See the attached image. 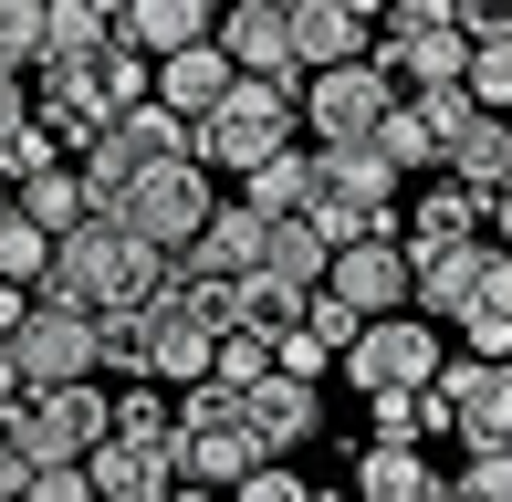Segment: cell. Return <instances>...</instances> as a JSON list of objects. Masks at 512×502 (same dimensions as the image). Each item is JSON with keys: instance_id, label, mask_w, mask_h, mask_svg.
<instances>
[{"instance_id": "ab89813d", "label": "cell", "mask_w": 512, "mask_h": 502, "mask_svg": "<svg viewBox=\"0 0 512 502\" xmlns=\"http://www.w3.org/2000/svg\"><path fill=\"white\" fill-rule=\"evenodd\" d=\"M471 304H481V314H512V251H492V241H481V272H471Z\"/></svg>"}, {"instance_id": "4316f807", "label": "cell", "mask_w": 512, "mask_h": 502, "mask_svg": "<svg viewBox=\"0 0 512 502\" xmlns=\"http://www.w3.org/2000/svg\"><path fill=\"white\" fill-rule=\"evenodd\" d=\"M324 262H335V251H324L314 231H304V220H262V272H283V283H324Z\"/></svg>"}, {"instance_id": "30bf717a", "label": "cell", "mask_w": 512, "mask_h": 502, "mask_svg": "<svg viewBox=\"0 0 512 502\" xmlns=\"http://www.w3.org/2000/svg\"><path fill=\"white\" fill-rule=\"evenodd\" d=\"M251 262H262V210H241V199H209V220L168 251V272H189V283H241Z\"/></svg>"}, {"instance_id": "e575fe53", "label": "cell", "mask_w": 512, "mask_h": 502, "mask_svg": "<svg viewBox=\"0 0 512 502\" xmlns=\"http://www.w3.org/2000/svg\"><path fill=\"white\" fill-rule=\"evenodd\" d=\"M220 502H314V482H304L293 461H251V471H241V482H230Z\"/></svg>"}, {"instance_id": "d590c367", "label": "cell", "mask_w": 512, "mask_h": 502, "mask_svg": "<svg viewBox=\"0 0 512 502\" xmlns=\"http://www.w3.org/2000/svg\"><path fill=\"white\" fill-rule=\"evenodd\" d=\"M293 325H304V335H314L324 356H345V346H356V325H366V314H356V304H335V293H304V314H293Z\"/></svg>"}, {"instance_id": "9c48e42d", "label": "cell", "mask_w": 512, "mask_h": 502, "mask_svg": "<svg viewBox=\"0 0 512 502\" xmlns=\"http://www.w3.org/2000/svg\"><path fill=\"white\" fill-rule=\"evenodd\" d=\"M241 429H251V450L262 461H293V450H314V429H324V387H304V377H251L241 387Z\"/></svg>"}, {"instance_id": "484cf974", "label": "cell", "mask_w": 512, "mask_h": 502, "mask_svg": "<svg viewBox=\"0 0 512 502\" xmlns=\"http://www.w3.org/2000/svg\"><path fill=\"white\" fill-rule=\"evenodd\" d=\"M11 210L21 220H32V231H74V220H84V189H74V157H53V168H32V178H21V189H11Z\"/></svg>"}, {"instance_id": "8d00e7d4", "label": "cell", "mask_w": 512, "mask_h": 502, "mask_svg": "<svg viewBox=\"0 0 512 502\" xmlns=\"http://www.w3.org/2000/svg\"><path fill=\"white\" fill-rule=\"evenodd\" d=\"M450 502H512V450H471L460 482H450Z\"/></svg>"}, {"instance_id": "4dcf8cb0", "label": "cell", "mask_w": 512, "mask_h": 502, "mask_svg": "<svg viewBox=\"0 0 512 502\" xmlns=\"http://www.w3.org/2000/svg\"><path fill=\"white\" fill-rule=\"evenodd\" d=\"M366 147H377V157H387L398 178H408V168H439V147H429V126L408 116V95H387V116L366 126Z\"/></svg>"}, {"instance_id": "603a6c76", "label": "cell", "mask_w": 512, "mask_h": 502, "mask_svg": "<svg viewBox=\"0 0 512 502\" xmlns=\"http://www.w3.org/2000/svg\"><path fill=\"white\" fill-rule=\"evenodd\" d=\"M398 241H481V189H460V178H429V189L398 210Z\"/></svg>"}, {"instance_id": "ffe728a7", "label": "cell", "mask_w": 512, "mask_h": 502, "mask_svg": "<svg viewBox=\"0 0 512 502\" xmlns=\"http://www.w3.org/2000/svg\"><path fill=\"white\" fill-rule=\"evenodd\" d=\"M251 461H262V450H251L241 419H220V429H178V482H199V492H230Z\"/></svg>"}, {"instance_id": "8fae6325", "label": "cell", "mask_w": 512, "mask_h": 502, "mask_svg": "<svg viewBox=\"0 0 512 502\" xmlns=\"http://www.w3.org/2000/svg\"><path fill=\"white\" fill-rule=\"evenodd\" d=\"M84 482H95V502H157L178 482V429L168 440H126V429H105L95 450H84Z\"/></svg>"}, {"instance_id": "d6a6232c", "label": "cell", "mask_w": 512, "mask_h": 502, "mask_svg": "<svg viewBox=\"0 0 512 502\" xmlns=\"http://www.w3.org/2000/svg\"><path fill=\"white\" fill-rule=\"evenodd\" d=\"M408 116H418V126H429V147H439V157H450V136H460V126H471V116H481V105H471V95H460V84H418V95H408Z\"/></svg>"}, {"instance_id": "836d02e7", "label": "cell", "mask_w": 512, "mask_h": 502, "mask_svg": "<svg viewBox=\"0 0 512 502\" xmlns=\"http://www.w3.org/2000/svg\"><path fill=\"white\" fill-rule=\"evenodd\" d=\"M209 377H220V387H251V377H272V335H241V325H220V346H209Z\"/></svg>"}, {"instance_id": "7402d4cb", "label": "cell", "mask_w": 512, "mask_h": 502, "mask_svg": "<svg viewBox=\"0 0 512 502\" xmlns=\"http://www.w3.org/2000/svg\"><path fill=\"white\" fill-rule=\"evenodd\" d=\"M314 147H272L262 168L241 178V210H262V220H293V210H314Z\"/></svg>"}, {"instance_id": "ba28073f", "label": "cell", "mask_w": 512, "mask_h": 502, "mask_svg": "<svg viewBox=\"0 0 512 502\" xmlns=\"http://www.w3.org/2000/svg\"><path fill=\"white\" fill-rule=\"evenodd\" d=\"M429 387L450 398V440L492 450L502 429H512V356H439Z\"/></svg>"}, {"instance_id": "bcb514c9", "label": "cell", "mask_w": 512, "mask_h": 502, "mask_svg": "<svg viewBox=\"0 0 512 502\" xmlns=\"http://www.w3.org/2000/svg\"><path fill=\"white\" fill-rule=\"evenodd\" d=\"M335 11H356V21H366V32H377V21H387V0H335Z\"/></svg>"}, {"instance_id": "2e32d148", "label": "cell", "mask_w": 512, "mask_h": 502, "mask_svg": "<svg viewBox=\"0 0 512 502\" xmlns=\"http://www.w3.org/2000/svg\"><path fill=\"white\" fill-rule=\"evenodd\" d=\"M471 272H481V241H408V314L450 325L471 304Z\"/></svg>"}, {"instance_id": "816d5d0a", "label": "cell", "mask_w": 512, "mask_h": 502, "mask_svg": "<svg viewBox=\"0 0 512 502\" xmlns=\"http://www.w3.org/2000/svg\"><path fill=\"white\" fill-rule=\"evenodd\" d=\"M492 450H512V429H502V440H492Z\"/></svg>"}, {"instance_id": "d6986e66", "label": "cell", "mask_w": 512, "mask_h": 502, "mask_svg": "<svg viewBox=\"0 0 512 502\" xmlns=\"http://www.w3.org/2000/svg\"><path fill=\"white\" fill-rule=\"evenodd\" d=\"M356 502H450V482L429 471V450H398V440H377L356 461Z\"/></svg>"}, {"instance_id": "44dd1931", "label": "cell", "mask_w": 512, "mask_h": 502, "mask_svg": "<svg viewBox=\"0 0 512 502\" xmlns=\"http://www.w3.org/2000/svg\"><path fill=\"white\" fill-rule=\"evenodd\" d=\"M115 42V0H42V53L32 63H95Z\"/></svg>"}, {"instance_id": "277c9868", "label": "cell", "mask_w": 512, "mask_h": 502, "mask_svg": "<svg viewBox=\"0 0 512 502\" xmlns=\"http://www.w3.org/2000/svg\"><path fill=\"white\" fill-rule=\"evenodd\" d=\"M387 95H398V84H387L366 53L356 63H324V74L293 84V126H314V147H356V136L387 116Z\"/></svg>"}, {"instance_id": "74e56055", "label": "cell", "mask_w": 512, "mask_h": 502, "mask_svg": "<svg viewBox=\"0 0 512 502\" xmlns=\"http://www.w3.org/2000/svg\"><path fill=\"white\" fill-rule=\"evenodd\" d=\"M32 53H42V0H0V63L32 74Z\"/></svg>"}, {"instance_id": "f6af8a7d", "label": "cell", "mask_w": 512, "mask_h": 502, "mask_svg": "<svg viewBox=\"0 0 512 502\" xmlns=\"http://www.w3.org/2000/svg\"><path fill=\"white\" fill-rule=\"evenodd\" d=\"M21 304H32V293H21V283H0V335L21 325Z\"/></svg>"}, {"instance_id": "5b68a950", "label": "cell", "mask_w": 512, "mask_h": 502, "mask_svg": "<svg viewBox=\"0 0 512 502\" xmlns=\"http://www.w3.org/2000/svg\"><path fill=\"white\" fill-rule=\"evenodd\" d=\"M11 377L21 387H74V377H95V314L84 304H21V325H11Z\"/></svg>"}, {"instance_id": "60d3db41", "label": "cell", "mask_w": 512, "mask_h": 502, "mask_svg": "<svg viewBox=\"0 0 512 502\" xmlns=\"http://www.w3.org/2000/svg\"><path fill=\"white\" fill-rule=\"evenodd\" d=\"M21 502H95V482H84V461H63V471H32Z\"/></svg>"}, {"instance_id": "f907efd6", "label": "cell", "mask_w": 512, "mask_h": 502, "mask_svg": "<svg viewBox=\"0 0 512 502\" xmlns=\"http://www.w3.org/2000/svg\"><path fill=\"white\" fill-rule=\"evenodd\" d=\"M0 210H11V178H0Z\"/></svg>"}, {"instance_id": "3957f363", "label": "cell", "mask_w": 512, "mask_h": 502, "mask_svg": "<svg viewBox=\"0 0 512 502\" xmlns=\"http://www.w3.org/2000/svg\"><path fill=\"white\" fill-rule=\"evenodd\" d=\"M0 440H11L32 471L84 461V450L105 440V387H95V377H74V387H21V398H0Z\"/></svg>"}, {"instance_id": "8992f818", "label": "cell", "mask_w": 512, "mask_h": 502, "mask_svg": "<svg viewBox=\"0 0 512 502\" xmlns=\"http://www.w3.org/2000/svg\"><path fill=\"white\" fill-rule=\"evenodd\" d=\"M439 356H450V346H439V325H429V314H366V325H356V346H345L335 367L356 377L366 398H377V387H429V377H439Z\"/></svg>"}, {"instance_id": "7a4b0ae2", "label": "cell", "mask_w": 512, "mask_h": 502, "mask_svg": "<svg viewBox=\"0 0 512 502\" xmlns=\"http://www.w3.org/2000/svg\"><path fill=\"white\" fill-rule=\"evenodd\" d=\"M293 84H304V74H230V95L189 126V168L251 178L272 147H293Z\"/></svg>"}, {"instance_id": "83f0119b", "label": "cell", "mask_w": 512, "mask_h": 502, "mask_svg": "<svg viewBox=\"0 0 512 502\" xmlns=\"http://www.w3.org/2000/svg\"><path fill=\"white\" fill-rule=\"evenodd\" d=\"M84 84H95V95H105V116H126V105H147L157 63H147V53H126V42H105V53L84 63Z\"/></svg>"}, {"instance_id": "cb8c5ba5", "label": "cell", "mask_w": 512, "mask_h": 502, "mask_svg": "<svg viewBox=\"0 0 512 502\" xmlns=\"http://www.w3.org/2000/svg\"><path fill=\"white\" fill-rule=\"evenodd\" d=\"M220 304H230V325H241V335H293V314H304V283H283V272L251 262L241 283H220Z\"/></svg>"}, {"instance_id": "1f68e13d", "label": "cell", "mask_w": 512, "mask_h": 502, "mask_svg": "<svg viewBox=\"0 0 512 502\" xmlns=\"http://www.w3.org/2000/svg\"><path fill=\"white\" fill-rule=\"evenodd\" d=\"M42 272H53V231H32L21 210H0V283H21V293H32Z\"/></svg>"}, {"instance_id": "f5cc1de1", "label": "cell", "mask_w": 512, "mask_h": 502, "mask_svg": "<svg viewBox=\"0 0 512 502\" xmlns=\"http://www.w3.org/2000/svg\"><path fill=\"white\" fill-rule=\"evenodd\" d=\"M502 126H512V116H502Z\"/></svg>"}, {"instance_id": "f546056e", "label": "cell", "mask_w": 512, "mask_h": 502, "mask_svg": "<svg viewBox=\"0 0 512 502\" xmlns=\"http://www.w3.org/2000/svg\"><path fill=\"white\" fill-rule=\"evenodd\" d=\"M460 95H471L481 116H512V32L471 42V63H460Z\"/></svg>"}, {"instance_id": "7dc6e473", "label": "cell", "mask_w": 512, "mask_h": 502, "mask_svg": "<svg viewBox=\"0 0 512 502\" xmlns=\"http://www.w3.org/2000/svg\"><path fill=\"white\" fill-rule=\"evenodd\" d=\"M157 502H220V492H199V482H168V492H157Z\"/></svg>"}, {"instance_id": "4fadbf2b", "label": "cell", "mask_w": 512, "mask_h": 502, "mask_svg": "<svg viewBox=\"0 0 512 502\" xmlns=\"http://www.w3.org/2000/svg\"><path fill=\"white\" fill-rule=\"evenodd\" d=\"M32 126L53 136L63 157H84L115 116H105V95H95V84H84V63H32Z\"/></svg>"}, {"instance_id": "d4e9b609", "label": "cell", "mask_w": 512, "mask_h": 502, "mask_svg": "<svg viewBox=\"0 0 512 502\" xmlns=\"http://www.w3.org/2000/svg\"><path fill=\"white\" fill-rule=\"evenodd\" d=\"M366 419H377V440H398V450L450 440V398H439V387H377V398H366Z\"/></svg>"}, {"instance_id": "c3c4849f", "label": "cell", "mask_w": 512, "mask_h": 502, "mask_svg": "<svg viewBox=\"0 0 512 502\" xmlns=\"http://www.w3.org/2000/svg\"><path fill=\"white\" fill-rule=\"evenodd\" d=\"M0 398H21V377H11V335H0Z\"/></svg>"}, {"instance_id": "f35d334b", "label": "cell", "mask_w": 512, "mask_h": 502, "mask_svg": "<svg viewBox=\"0 0 512 502\" xmlns=\"http://www.w3.org/2000/svg\"><path fill=\"white\" fill-rule=\"evenodd\" d=\"M450 335H460V356H512V314L460 304V314H450Z\"/></svg>"}, {"instance_id": "ee69618b", "label": "cell", "mask_w": 512, "mask_h": 502, "mask_svg": "<svg viewBox=\"0 0 512 502\" xmlns=\"http://www.w3.org/2000/svg\"><path fill=\"white\" fill-rule=\"evenodd\" d=\"M481 241H492V251H512V189H492V199H481Z\"/></svg>"}, {"instance_id": "5bb4252c", "label": "cell", "mask_w": 512, "mask_h": 502, "mask_svg": "<svg viewBox=\"0 0 512 502\" xmlns=\"http://www.w3.org/2000/svg\"><path fill=\"white\" fill-rule=\"evenodd\" d=\"M314 178H324V199H345V210H366L387 241H398V168H387L377 147H314Z\"/></svg>"}, {"instance_id": "6da1fadb", "label": "cell", "mask_w": 512, "mask_h": 502, "mask_svg": "<svg viewBox=\"0 0 512 502\" xmlns=\"http://www.w3.org/2000/svg\"><path fill=\"white\" fill-rule=\"evenodd\" d=\"M168 283V251H157L147 231H126L115 210H84L74 231L53 241V272H42V304H84V314H105V304H147V293Z\"/></svg>"}, {"instance_id": "f1b7e54d", "label": "cell", "mask_w": 512, "mask_h": 502, "mask_svg": "<svg viewBox=\"0 0 512 502\" xmlns=\"http://www.w3.org/2000/svg\"><path fill=\"white\" fill-rule=\"evenodd\" d=\"M115 136H126L136 157H147V168H168V157H189V116H168V105H126V116H115Z\"/></svg>"}, {"instance_id": "9a60e30c", "label": "cell", "mask_w": 512, "mask_h": 502, "mask_svg": "<svg viewBox=\"0 0 512 502\" xmlns=\"http://www.w3.org/2000/svg\"><path fill=\"white\" fill-rule=\"evenodd\" d=\"M209 21H220V0H115V42H126V53H147V63L209 42Z\"/></svg>"}, {"instance_id": "7c38bea8", "label": "cell", "mask_w": 512, "mask_h": 502, "mask_svg": "<svg viewBox=\"0 0 512 502\" xmlns=\"http://www.w3.org/2000/svg\"><path fill=\"white\" fill-rule=\"evenodd\" d=\"M314 293H335L356 314H408V241H345Z\"/></svg>"}, {"instance_id": "e0dca14e", "label": "cell", "mask_w": 512, "mask_h": 502, "mask_svg": "<svg viewBox=\"0 0 512 502\" xmlns=\"http://www.w3.org/2000/svg\"><path fill=\"white\" fill-rule=\"evenodd\" d=\"M283 42H293V74H324V63H356L366 53V21L335 11V0H293Z\"/></svg>"}, {"instance_id": "ac0fdd59", "label": "cell", "mask_w": 512, "mask_h": 502, "mask_svg": "<svg viewBox=\"0 0 512 502\" xmlns=\"http://www.w3.org/2000/svg\"><path fill=\"white\" fill-rule=\"evenodd\" d=\"M147 95L157 105H168V116H209V105H220L230 95V63H220V42H189V53H168V63H157V84H147Z\"/></svg>"}, {"instance_id": "b9f144b4", "label": "cell", "mask_w": 512, "mask_h": 502, "mask_svg": "<svg viewBox=\"0 0 512 502\" xmlns=\"http://www.w3.org/2000/svg\"><path fill=\"white\" fill-rule=\"evenodd\" d=\"M450 21H460V42H492L512 32V0H450Z\"/></svg>"}, {"instance_id": "681fc988", "label": "cell", "mask_w": 512, "mask_h": 502, "mask_svg": "<svg viewBox=\"0 0 512 502\" xmlns=\"http://www.w3.org/2000/svg\"><path fill=\"white\" fill-rule=\"evenodd\" d=\"M314 502H356V492H314Z\"/></svg>"}, {"instance_id": "7bdbcfd3", "label": "cell", "mask_w": 512, "mask_h": 502, "mask_svg": "<svg viewBox=\"0 0 512 502\" xmlns=\"http://www.w3.org/2000/svg\"><path fill=\"white\" fill-rule=\"evenodd\" d=\"M21 126H32V74L0 63V136H21Z\"/></svg>"}, {"instance_id": "52a82bcc", "label": "cell", "mask_w": 512, "mask_h": 502, "mask_svg": "<svg viewBox=\"0 0 512 502\" xmlns=\"http://www.w3.org/2000/svg\"><path fill=\"white\" fill-rule=\"evenodd\" d=\"M209 199H220V178L189 168V157H168V168H147L126 199H115V220H126V231H147L157 251H178V241L209 220Z\"/></svg>"}]
</instances>
